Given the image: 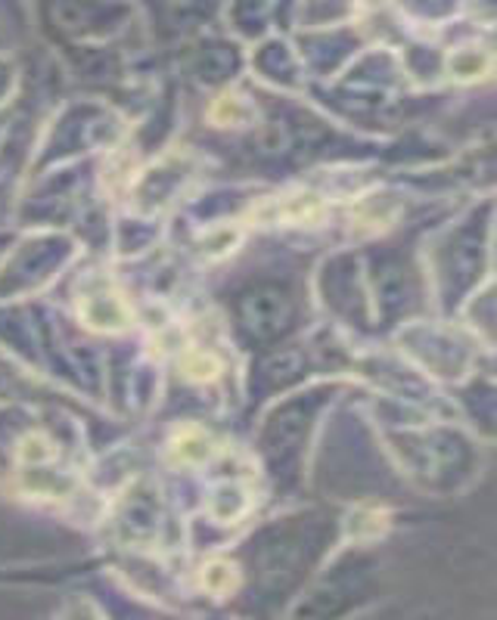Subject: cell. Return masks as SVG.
<instances>
[{"label": "cell", "instance_id": "277c9868", "mask_svg": "<svg viewBox=\"0 0 497 620\" xmlns=\"http://www.w3.org/2000/svg\"><path fill=\"white\" fill-rule=\"evenodd\" d=\"M184 373L190 379H215L221 373V363L215 357H193L184 363Z\"/></svg>", "mask_w": 497, "mask_h": 620}, {"label": "cell", "instance_id": "7a4b0ae2", "mask_svg": "<svg viewBox=\"0 0 497 620\" xmlns=\"http://www.w3.org/2000/svg\"><path fill=\"white\" fill-rule=\"evenodd\" d=\"M203 586H206L208 593H215V596L230 593V589L237 586L233 564H228V561H208L206 568H203Z\"/></svg>", "mask_w": 497, "mask_h": 620}, {"label": "cell", "instance_id": "3957f363", "mask_svg": "<svg viewBox=\"0 0 497 620\" xmlns=\"http://www.w3.org/2000/svg\"><path fill=\"white\" fill-rule=\"evenodd\" d=\"M208 457V438L203 431H184L174 438V460L199 462Z\"/></svg>", "mask_w": 497, "mask_h": 620}, {"label": "cell", "instance_id": "6da1fadb", "mask_svg": "<svg viewBox=\"0 0 497 620\" xmlns=\"http://www.w3.org/2000/svg\"><path fill=\"white\" fill-rule=\"evenodd\" d=\"M82 317L94 329H122L128 320V311L122 307V301L116 295H82Z\"/></svg>", "mask_w": 497, "mask_h": 620}]
</instances>
